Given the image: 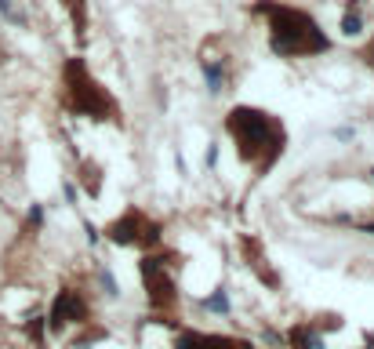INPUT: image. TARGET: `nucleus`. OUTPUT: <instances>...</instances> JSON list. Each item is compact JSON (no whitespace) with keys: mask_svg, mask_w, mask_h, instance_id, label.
I'll use <instances>...</instances> for the list:
<instances>
[{"mask_svg":"<svg viewBox=\"0 0 374 349\" xmlns=\"http://www.w3.org/2000/svg\"><path fill=\"white\" fill-rule=\"evenodd\" d=\"M44 320H47V335H62L66 327H88L95 320V313H91V302H88L84 291L62 284L51 298V306H47V313H44Z\"/></svg>","mask_w":374,"mask_h":349,"instance_id":"nucleus-6","label":"nucleus"},{"mask_svg":"<svg viewBox=\"0 0 374 349\" xmlns=\"http://www.w3.org/2000/svg\"><path fill=\"white\" fill-rule=\"evenodd\" d=\"M171 349H258V346L251 339H240V335H215V331L178 327Z\"/></svg>","mask_w":374,"mask_h":349,"instance_id":"nucleus-7","label":"nucleus"},{"mask_svg":"<svg viewBox=\"0 0 374 349\" xmlns=\"http://www.w3.org/2000/svg\"><path fill=\"white\" fill-rule=\"evenodd\" d=\"M62 102L73 117L88 120H120V109L113 102V95L95 81L84 58H70L62 66Z\"/></svg>","mask_w":374,"mask_h":349,"instance_id":"nucleus-3","label":"nucleus"},{"mask_svg":"<svg viewBox=\"0 0 374 349\" xmlns=\"http://www.w3.org/2000/svg\"><path fill=\"white\" fill-rule=\"evenodd\" d=\"M62 4H66L70 19H73V33H76V40L84 44V40H88V0H62Z\"/></svg>","mask_w":374,"mask_h":349,"instance_id":"nucleus-13","label":"nucleus"},{"mask_svg":"<svg viewBox=\"0 0 374 349\" xmlns=\"http://www.w3.org/2000/svg\"><path fill=\"white\" fill-rule=\"evenodd\" d=\"M331 135H334L338 142H352V138H356V128H349V124H341V128H334Z\"/></svg>","mask_w":374,"mask_h":349,"instance_id":"nucleus-21","label":"nucleus"},{"mask_svg":"<svg viewBox=\"0 0 374 349\" xmlns=\"http://www.w3.org/2000/svg\"><path fill=\"white\" fill-rule=\"evenodd\" d=\"M254 11L269 22V51L280 58H313L331 51V37L320 29V22L302 8L276 4V0H262Z\"/></svg>","mask_w":374,"mask_h":349,"instance_id":"nucleus-2","label":"nucleus"},{"mask_svg":"<svg viewBox=\"0 0 374 349\" xmlns=\"http://www.w3.org/2000/svg\"><path fill=\"white\" fill-rule=\"evenodd\" d=\"M174 168H178V174H189V168H186V156H182V149H174Z\"/></svg>","mask_w":374,"mask_h":349,"instance_id":"nucleus-22","label":"nucleus"},{"mask_svg":"<svg viewBox=\"0 0 374 349\" xmlns=\"http://www.w3.org/2000/svg\"><path fill=\"white\" fill-rule=\"evenodd\" d=\"M364 29H367V22H364V15H360V0H349L345 19H341V33H345V37H360Z\"/></svg>","mask_w":374,"mask_h":349,"instance_id":"nucleus-14","label":"nucleus"},{"mask_svg":"<svg viewBox=\"0 0 374 349\" xmlns=\"http://www.w3.org/2000/svg\"><path fill=\"white\" fill-rule=\"evenodd\" d=\"M287 349H327V335L316 320H298L295 327L284 335Z\"/></svg>","mask_w":374,"mask_h":349,"instance_id":"nucleus-9","label":"nucleus"},{"mask_svg":"<svg viewBox=\"0 0 374 349\" xmlns=\"http://www.w3.org/2000/svg\"><path fill=\"white\" fill-rule=\"evenodd\" d=\"M0 66H4V44H0Z\"/></svg>","mask_w":374,"mask_h":349,"instance_id":"nucleus-25","label":"nucleus"},{"mask_svg":"<svg viewBox=\"0 0 374 349\" xmlns=\"http://www.w3.org/2000/svg\"><path fill=\"white\" fill-rule=\"evenodd\" d=\"M197 306H200L204 313H215V316H229V313H233V298H229V288H225V284H218V288L211 291V295H204Z\"/></svg>","mask_w":374,"mask_h":349,"instance_id":"nucleus-11","label":"nucleus"},{"mask_svg":"<svg viewBox=\"0 0 374 349\" xmlns=\"http://www.w3.org/2000/svg\"><path fill=\"white\" fill-rule=\"evenodd\" d=\"M102 233L117 247H138V251H153L164 241V226L153 215H145L142 208H124L113 222H106Z\"/></svg>","mask_w":374,"mask_h":349,"instance_id":"nucleus-5","label":"nucleus"},{"mask_svg":"<svg viewBox=\"0 0 374 349\" xmlns=\"http://www.w3.org/2000/svg\"><path fill=\"white\" fill-rule=\"evenodd\" d=\"M218 153H222V142H207V149H204V168L207 171L218 168Z\"/></svg>","mask_w":374,"mask_h":349,"instance_id":"nucleus-18","label":"nucleus"},{"mask_svg":"<svg viewBox=\"0 0 374 349\" xmlns=\"http://www.w3.org/2000/svg\"><path fill=\"white\" fill-rule=\"evenodd\" d=\"M84 241H88L91 247H99V244H102V229L95 226V222H84Z\"/></svg>","mask_w":374,"mask_h":349,"instance_id":"nucleus-19","label":"nucleus"},{"mask_svg":"<svg viewBox=\"0 0 374 349\" xmlns=\"http://www.w3.org/2000/svg\"><path fill=\"white\" fill-rule=\"evenodd\" d=\"M200 70H204V81H207V95H222L229 76H225V58H211L204 55L200 58Z\"/></svg>","mask_w":374,"mask_h":349,"instance_id":"nucleus-10","label":"nucleus"},{"mask_svg":"<svg viewBox=\"0 0 374 349\" xmlns=\"http://www.w3.org/2000/svg\"><path fill=\"white\" fill-rule=\"evenodd\" d=\"M240 255H243V262H247V269L254 273V280H262L266 288L280 291V273L273 269V262H269V255H266V247H262L258 236H251V233L240 236Z\"/></svg>","mask_w":374,"mask_h":349,"instance_id":"nucleus-8","label":"nucleus"},{"mask_svg":"<svg viewBox=\"0 0 374 349\" xmlns=\"http://www.w3.org/2000/svg\"><path fill=\"white\" fill-rule=\"evenodd\" d=\"M44 222H47V208H44L40 200H33V204L26 208V233H40Z\"/></svg>","mask_w":374,"mask_h":349,"instance_id":"nucleus-17","label":"nucleus"},{"mask_svg":"<svg viewBox=\"0 0 374 349\" xmlns=\"http://www.w3.org/2000/svg\"><path fill=\"white\" fill-rule=\"evenodd\" d=\"M99 288H102V295L109 298V302H120V284H117V277H113V269L109 266H99Z\"/></svg>","mask_w":374,"mask_h":349,"instance_id":"nucleus-15","label":"nucleus"},{"mask_svg":"<svg viewBox=\"0 0 374 349\" xmlns=\"http://www.w3.org/2000/svg\"><path fill=\"white\" fill-rule=\"evenodd\" d=\"M76 182L88 189V197H102V168L95 161H80L76 164Z\"/></svg>","mask_w":374,"mask_h":349,"instance_id":"nucleus-12","label":"nucleus"},{"mask_svg":"<svg viewBox=\"0 0 374 349\" xmlns=\"http://www.w3.org/2000/svg\"><path fill=\"white\" fill-rule=\"evenodd\" d=\"M62 197H66V204H73V208H76V182L73 179H66V182H62Z\"/></svg>","mask_w":374,"mask_h":349,"instance_id":"nucleus-20","label":"nucleus"},{"mask_svg":"<svg viewBox=\"0 0 374 349\" xmlns=\"http://www.w3.org/2000/svg\"><path fill=\"white\" fill-rule=\"evenodd\" d=\"M138 273H142L145 302H149L153 316H174V306H178V255L174 251L153 247L138 262Z\"/></svg>","mask_w":374,"mask_h":349,"instance_id":"nucleus-4","label":"nucleus"},{"mask_svg":"<svg viewBox=\"0 0 374 349\" xmlns=\"http://www.w3.org/2000/svg\"><path fill=\"white\" fill-rule=\"evenodd\" d=\"M22 327H26L29 342H33L37 349H44V346H47V320H44V316H29V320H26Z\"/></svg>","mask_w":374,"mask_h":349,"instance_id":"nucleus-16","label":"nucleus"},{"mask_svg":"<svg viewBox=\"0 0 374 349\" xmlns=\"http://www.w3.org/2000/svg\"><path fill=\"white\" fill-rule=\"evenodd\" d=\"M349 226H356L360 233H371V236H374V222H349Z\"/></svg>","mask_w":374,"mask_h":349,"instance_id":"nucleus-24","label":"nucleus"},{"mask_svg":"<svg viewBox=\"0 0 374 349\" xmlns=\"http://www.w3.org/2000/svg\"><path fill=\"white\" fill-rule=\"evenodd\" d=\"M225 131H229L236 156L247 164L258 179L276 168V161L287 153V128L280 117L266 113L258 106H233L225 117Z\"/></svg>","mask_w":374,"mask_h":349,"instance_id":"nucleus-1","label":"nucleus"},{"mask_svg":"<svg viewBox=\"0 0 374 349\" xmlns=\"http://www.w3.org/2000/svg\"><path fill=\"white\" fill-rule=\"evenodd\" d=\"M367 179H371V182H374V168H367Z\"/></svg>","mask_w":374,"mask_h":349,"instance_id":"nucleus-26","label":"nucleus"},{"mask_svg":"<svg viewBox=\"0 0 374 349\" xmlns=\"http://www.w3.org/2000/svg\"><path fill=\"white\" fill-rule=\"evenodd\" d=\"M360 58L367 62V66H374V40H371V44L364 47V55H360Z\"/></svg>","mask_w":374,"mask_h":349,"instance_id":"nucleus-23","label":"nucleus"}]
</instances>
